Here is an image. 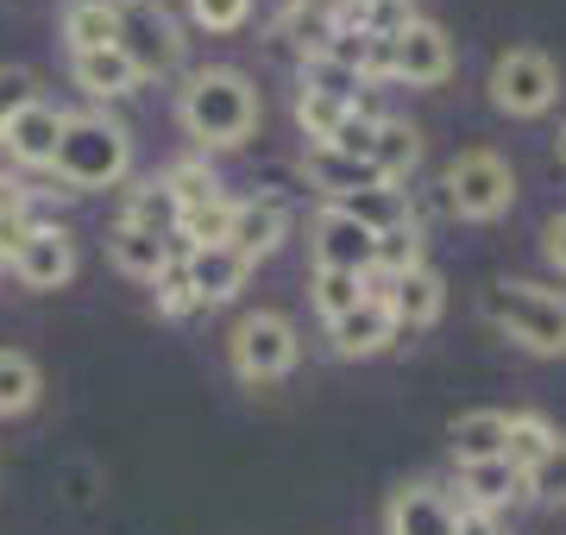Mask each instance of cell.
I'll return each instance as SVG.
<instances>
[{"mask_svg":"<svg viewBox=\"0 0 566 535\" xmlns=\"http://www.w3.org/2000/svg\"><path fill=\"white\" fill-rule=\"evenodd\" d=\"M479 315L504 340H516L523 353H542V359H560L566 353V296L560 290L528 284V277H497L479 296Z\"/></svg>","mask_w":566,"mask_h":535,"instance_id":"1","label":"cell"},{"mask_svg":"<svg viewBox=\"0 0 566 535\" xmlns=\"http://www.w3.org/2000/svg\"><path fill=\"white\" fill-rule=\"evenodd\" d=\"M177 114H182L189 139L227 151V145H245L259 133V88L245 83L240 70H196L189 88H182Z\"/></svg>","mask_w":566,"mask_h":535,"instance_id":"2","label":"cell"},{"mask_svg":"<svg viewBox=\"0 0 566 535\" xmlns=\"http://www.w3.org/2000/svg\"><path fill=\"white\" fill-rule=\"evenodd\" d=\"M70 189H107L120 183L133 170V133H126L114 114L88 107V114H63V133H57V158H51Z\"/></svg>","mask_w":566,"mask_h":535,"instance_id":"3","label":"cell"},{"mask_svg":"<svg viewBox=\"0 0 566 535\" xmlns=\"http://www.w3.org/2000/svg\"><path fill=\"white\" fill-rule=\"evenodd\" d=\"M447 189V208L460 214V221H504L510 208H516V170H510V158H497L491 145H472V151H460L453 165H447L441 177Z\"/></svg>","mask_w":566,"mask_h":535,"instance_id":"4","label":"cell"},{"mask_svg":"<svg viewBox=\"0 0 566 535\" xmlns=\"http://www.w3.org/2000/svg\"><path fill=\"white\" fill-rule=\"evenodd\" d=\"M227 359H233V378L240 385H277V378H290L296 371V359H303V340H296V322L277 310H259L245 315L240 328H233V340H227Z\"/></svg>","mask_w":566,"mask_h":535,"instance_id":"5","label":"cell"},{"mask_svg":"<svg viewBox=\"0 0 566 535\" xmlns=\"http://www.w3.org/2000/svg\"><path fill=\"white\" fill-rule=\"evenodd\" d=\"M485 95H491L497 114H510V120H542L547 107L560 102V70H554L547 51L516 44V51H504V57L491 63Z\"/></svg>","mask_w":566,"mask_h":535,"instance_id":"6","label":"cell"},{"mask_svg":"<svg viewBox=\"0 0 566 535\" xmlns=\"http://www.w3.org/2000/svg\"><path fill=\"white\" fill-rule=\"evenodd\" d=\"M114 44L139 70V83L145 76H170L182 63V32L158 0H114Z\"/></svg>","mask_w":566,"mask_h":535,"instance_id":"7","label":"cell"},{"mask_svg":"<svg viewBox=\"0 0 566 535\" xmlns=\"http://www.w3.org/2000/svg\"><path fill=\"white\" fill-rule=\"evenodd\" d=\"M453 39H447L434 20H416L409 13L397 32H390V76L397 83H416V88H434V83H447L453 76Z\"/></svg>","mask_w":566,"mask_h":535,"instance_id":"8","label":"cell"},{"mask_svg":"<svg viewBox=\"0 0 566 535\" xmlns=\"http://www.w3.org/2000/svg\"><path fill=\"white\" fill-rule=\"evenodd\" d=\"M308 252H315V271H353V277H371V265H378V233L359 227L346 208L327 202L322 214H315Z\"/></svg>","mask_w":566,"mask_h":535,"instance_id":"9","label":"cell"},{"mask_svg":"<svg viewBox=\"0 0 566 535\" xmlns=\"http://www.w3.org/2000/svg\"><path fill=\"white\" fill-rule=\"evenodd\" d=\"M460 504L434 485V479H409L385 504V535H453Z\"/></svg>","mask_w":566,"mask_h":535,"instance_id":"10","label":"cell"},{"mask_svg":"<svg viewBox=\"0 0 566 535\" xmlns=\"http://www.w3.org/2000/svg\"><path fill=\"white\" fill-rule=\"evenodd\" d=\"M371 296H385V310L397 315V328H434L441 310H447V284L428 259L397 271V277H385V290H371Z\"/></svg>","mask_w":566,"mask_h":535,"instance_id":"11","label":"cell"},{"mask_svg":"<svg viewBox=\"0 0 566 535\" xmlns=\"http://www.w3.org/2000/svg\"><path fill=\"white\" fill-rule=\"evenodd\" d=\"M13 265V277H20L25 290H57L76 277V240L63 233V227H32L25 233V246L7 259Z\"/></svg>","mask_w":566,"mask_h":535,"instance_id":"12","label":"cell"},{"mask_svg":"<svg viewBox=\"0 0 566 535\" xmlns=\"http://www.w3.org/2000/svg\"><path fill=\"white\" fill-rule=\"evenodd\" d=\"M57 133H63V107L51 102H25L13 120H7V133H0V145H7V158L25 170H51V158H57Z\"/></svg>","mask_w":566,"mask_h":535,"instance_id":"13","label":"cell"},{"mask_svg":"<svg viewBox=\"0 0 566 535\" xmlns=\"http://www.w3.org/2000/svg\"><path fill=\"white\" fill-rule=\"evenodd\" d=\"M397 334L403 328H397V315L385 310V296H365L359 310H346L340 322H327V340H334L340 359H378Z\"/></svg>","mask_w":566,"mask_h":535,"instance_id":"14","label":"cell"},{"mask_svg":"<svg viewBox=\"0 0 566 535\" xmlns=\"http://www.w3.org/2000/svg\"><path fill=\"white\" fill-rule=\"evenodd\" d=\"M283 233H290V208L259 196V202H233V221H227V246L240 252L245 265H259L271 252L283 246Z\"/></svg>","mask_w":566,"mask_h":535,"instance_id":"15","label":"cell"},{"mask_svg":"<svg viewBox=\"0 0 566 535\" xmlns=\"http://www.w3.org/2000/svg\"><path fill=\"white\" fill-rule=\"evenodd\" d=\"M182 271H189V284H196V303H202V310L233 303V296L245 290V277H252V265H245L233 246H196V252H182Z\"/></svg>","mask_w":566,"mask_h":535,"instance_id":"16","label":"cell"},{"mask_svg":"<svg viewBox=\"0 0 566 535\" xmlns=\"http://www.w3.org/2000/svg\"><path fill=\"white\" fill-rule=\"evenodd\" d=\"M346 7H353V0H290V13L277 20V39L303 44V57H322L327 39L340 32Z\"/></svg>","mask_w":566,"mask_h":535,"instance_id":"17","label":"cell"},{"mask_svg":"<svg viewBox=\"0 0 566 535\" xmlns=\"http://www.w3.org/2000/svg\"><path fill=\"white\" fill-rule=\"evenodd\" d=\"M523 497V473L510 466V460H472V466H460V504L465 511H504V504H516Z\"/></svg>","mask_w":566,"mask_h":535,"instance_id":"18","label":"cell"},{"mask_svg":"<svg viewBox=\"0 0 566 535\" xmlns=\"http://www.w3.org/2000/svg\"><path fill=\"white\" fill-rule=\"evenodd\" d=\"M303 170H308V183L322 189L327 202H346V196H359V189L385 183V177L365 165V158H346V151H327V145H315V151H308Z\"/></svg>","mask_w":566,"mask_h":535,"instance_id":"19","label":"cell"},{"mask_svg":"<svg viewBox=\"0 0 566 535\" xmlns=\"http://www.w3.org/2000/svg\"><path fill=\"white\" fill-rule=\"evenodd\" d=\"M107 259H114L126 277H145V284H151V277L177 259V246H170L164 233H145V227H126L120 221L114 233H107Z\"/></svg>","mask_w":566,"mask_h":535,"instance_id":"20","label":"cell"},{"mask_svg":"<svg viewBox=\"0 0 566 535\" xmlns=\"http://www.w3.org/2000/svg\"><path fill=\"white\" fill-rule=\"evenodd\" d=\"M504 429L510 416L504 410H465L447 422V441H453V460L472 466V460H504Z\"/></svg>","mask_w":566,"mask_h":535,"instance_id":"21","label":"cell"},{"mask_svg":"<svg viewBox=\"0 0 566 535\" xmlns=\"http://www.w3.org/2000/svg\"><path fill=\"white\" fill-rule=\"evenodd\" d=\"M76 83L95 95V102H120V95H133L139 88V70L120 57V44H102V51H76Z\"/></svg>","mask_w":566,"mask_h":535,"instance_id":"22","label":"cell"},{"mask_svg":"<svg viewBox=\"0 0 566 535\" xmlns=\"http://www.w3.org/2000/svg\"><path fill=\"white\" fill-rule=\"evenodd\" d=\"M416 165H422V133H416L409 120H378V139H371V170H378L390 189H403Z\"/></svg>","mask_w":566,"mask_h":535,"instance_id":"23","label":"cell"},{"mask_svg":"<svg viewBox=\"0 0 566 535\" xmlns=\"http://www.w3.org/2000/svg\"><path fill=\"white\" fill-rule=\"evenodd\" d=\"M560 448V434H554V422H547L542 410H516L510 416V429H504V460L510 466H516V473H535V466H542L547 453Z\"/></svg>","mask_w":566,"mask_h":535,"instance_id":"24","label":"cell"},{"mask_svg":"<svg viewBox=\"0 0 566 535\" xmlns=\"http://www.w3.org/2000/svg\"><path fill=\"white\" fill-rule=\"evenodd\" d=\"M44 391V371L32 353L20 347H0V416H25Z\"/></svg>","mask_w":566,"mask_h":535,"instance_id":"25","label":"cell"},{"mask_svg":"<svg viewBox=\"0 0 566 535\" xmlns=\"http://www.w3.org/2000/svg\"><path fill=\"white\" fill-rule=\"evenodd\" d=\"M334 208H346V214L359 227H371V233H390V227L416 221L409 202H403V189H390V183H371V189H359V196H346V202H334Z\"/></svg>","mask_w":566,"mask_h":535,"instance_id":"26","label":"cell"},{"mask_svg":"<svg viewBox=\"0 0 566 535\" xmlns=\"http://www.w3.org/2000/svg\"><path fill=\"white\" fill-rule=\"evenodd\" d=\"M63 39H70V51L114 44V0H70L63 7Z\"/></svg>","mask_w":566,"mask_h":535,"instance_id":"27","label":"cell"},{"mask_svg":"<svg viewBox=\"0 0 566 535\" xmlns=\"http://www.w3.org/2000/svg\"><path fill=\"white\" fill-rule=\"evenodd\" d=\"M296 88H303V95H327V102H340V107H359V88L365 83L346 70V63H334V57H303Z\"/></svg>","mask_w":566,"mask_h":535,"instance_id":"28","label":"cell"},{"mask_svg":"<svg viewBox=\"0 0 566 535\" xmlns=\"http://www.w3.org/2000/svg\"><path fill=\"white\" fill-rule=\"evenodd\" d=\"M227 221H233V202H227V196H208V202H196V208L177 214V240L189 252L196 246H227Z\"/></svg>","mask_w":566,"mask_h":535,"instance_id":"29","label":"cell"},{"mask_svg":"<svg viewBox=\"0 0 566 535\" xmlns=\"http://www.w3.org/2000/svg\"><path fill=\"white\" fill-rule=\"evenodd\" d=\"M120 221H126V227H145V233H164V240H170V233H177V196H170L158 177H151V183H139L133 196H126V214H120Z\"/></svg>","mask_w":566,"mask_h":535,"instance_id":"30","label":"cell"},{"mask_svg":"<svg viewBox=\"0 0 566 535\" xmlns=\"http://www.w3.org/2000/svg\"><path fill=\"white\" fill-rule=\"evenodd\" d=\"M315 310L322 322H340L346 310H359L365 296H371V277H353V271H315Z\"/></svg>","mask_w":566,"mask_h":535,"instance_id":"31","label":"cell"},{"mask_svg":"<svg viewBox=\"0 0 566 535\" xmlns=\"http://www.w3.org/2000/svg\"><path fill=\"white\" fill-rule=\"evenodd\" d=\"M170 196H177V214L182 208H196V202H208V196H221V183H214V170H208V158H182V165H170L158 177Z\"/></svg>","mask_w":566,"mask_h":535,"instance_id":"32","label":"cell"},{"mask_svg":"<svg viewBox=\"0 0 566 535\" xmlns=\"http://www.w3.org/2000/svg\"><path fill=\"white\" fill-rule=\"evenodd\" d=\"M409 265H422V227H416V221L378 233V265H371V271L397 277V271H409Z\"/></svg>","mask_w":566,"mask_h":535,"instance_id":"33","label":"cell"},{"mask_svg":"<svg viewBox=\"0 0 566 535\" xmlns=\"http://www.w3.org/2000/svg\"><path fill=\"white\" fill-rule=\"evenodd\" d=\"M346 114H353V107L327 102V95H303V88H296V126H303V133H308L315 145H327V139H334Z\"/></svg>","mask_w":566,"mask_h":535,"instance_id":"34","label":"cell"},{"mask_svg":"<svg viewBox=\"0 0 566 535\" xmlns=\"http://www.w3.org/2000/svg\"><path fill=\"white\" fill-rule=\"evenodd\" d=\"M158 284V315H189V310H202L196 303V284H189V271H182V259H170V265L151 277Z\"/></svg>","mask_w":566,"mask_h":535,"instance_id":"35","label":"cell"},{"mask_svg":"<svg viewBox=\"0 0 566 535\" xmlns=\"http://www.w3.org/2000/svg\"><path fill=\"white\" fill-rule=\"evenodd\" d=\"M25 102H39V76H32L25 63H0V133H7V120H13Z\"/></svg>","mask_w":566,"mask_h":535,"instance_id":"36","label":"cell"},{"mask_svg":"<svg viewBox=\"0 0 566 535\" xmlns=\"http://www.w3.org/2000/svg\"><path fill=\"white\" fill-rule=\"evenodd\" d=\"M189 20L208 32H240L252 20V0H189Z\"/></svg>","mask_w":566,"mask_h":535,"instance_id":"37","label":"cell"},{"mask_svg":"<svg viewBox=\"0 0 566 535\" xmlns=\"http://www.w3.org/2000/svg\"><path fill=\"white\" fill-rule=\"evenodd\" d=\"M371 139H378V120L353 107V114L340 120V133L327 139V151H346V158H365V165H371Z\"/></svg>","mask_w":566,"mask_h":535,"instance_id":"38","label":"cell"},{"mask_svg":"<svg viewBox=\"0 0 566 535\" xmlns=\"http://www.w3.org/2000/svg\"><path fill=\"white\" fill-rule=\"evenodd\" d=\"M523 497H566V448H554L542 466L523 479Z\"/></svg>","mask_w":566,"mask_h":535,"instance_id":"39","label":"cell"},{"mask_svg":"<svg viewBox=\"0 0 566 535\" xmlns=\"http://www.w3.org/2000/svg\"><path fill=\"white\" fill-rule=\"evenodd\" d=\"M25 233H32V214L25 208H0V265L25 246Z\"/></svg>","mask_w":566,"mask_h":535,"instance_id":"40","label":"cell"},{"mask_svg":"<svg viewBox=\"0 0 566 535\" xmlns=\"http://www.w3.org/2000/svg\"><path fill=\"white\" fill-rule=\"evenodd\" d=\"M542 252H547V265L566 277V214H554V221L542 227Z\"/></svg>","mask_w":566,"mask_h":535,"instance_id":"41","label":"cell"},{"mask_svg":"<svg viewBox=\"0 0 566 535\" xmlns=\"http://www.w3.org/2000/svg\"><path fill=\"white\" fill-rule=\"evenodd\" d=\"M453 535H504V529H497V516H491V511H465V504H460Z\"/></svg>","mask_w":566,"mask_h":535,"instance_id":"42","label":"cell"},{"mask_svg":"<svg viewBox=\"0 0 566 535\" xmlns=\"http://www.w3.org/2000/svg\"><path fill=\"white\" fill-rule=\"evenodd\" d=\"M0 208H25V183H13V177H0Z\"/></svg>","mask_w":566,"mask_h":535,"instance_id":"43","label":"cell"},{"mask_svg":"<svg viewBox=\"0 0 566 535\" xmlns=\"http://www.w3.org/2000/svg\"><path fill=\"white\" fill-rule=\"evenodd\" d=\"M560 158H566V126H560Z\"/></svg>","mask_w":566,"mask_h":535,"instance_id":"44","label":"cell"}]
</instances>
